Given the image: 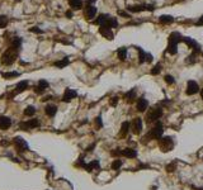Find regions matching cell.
Wrapping results in <instances>:
<instances>
[{"label":"cell","instance_id":"17","mask_svg":"<svg viewBox=\"0 0 203 190\" xmlns=\"http://www.w3.org/2000/svg\"><path fill=\"white\" fill-rule=\"evenodd\" d=\"M121 156H125L127 159H135L137 156V152L133 148H125V150H121Z\"/></svg>","mask_w":203,"mask_h":190},{"label":"cell","instance_id":"11","mask_svg":"<svg viewBox=\"0 0 203 190\" xmlns=\"http://www.w3.org/2000/svg\"><path fill=\"white\" fill-rule=\"evenodd\" d=\"M199 91V86H198V84L196 81H193V80H189L187 84V90H185V94L187 95H194Z\"/></svg>","mask_w":203,"mask_h":190},{"label":"cell","instance_id":"48","mask_svg":"<svg viewBox=\"0 0 203 190\" xmlns=\"http://www.w3.org/2000/svg\"><path fill=\"white\" fill-rule=\"evenodd\" d=\"M17 1H21V0H17Z\"/></svg>","mask_w":203,"mask_h":190},{"label":"cell","instance_id":"39","mask_svg":"<svg viewBox=\"0 0 203 190\" xmlns=\"http://www.w3.org/2000/svg\"><path fill=\"white\" fill-rule=\"evenodd\" d=\"M29 31H31V32H33V33H40V34H42V33H43V31L40 29V28H37V27H32Z\"/></svg>","mask_w":203,"mask_h":190},{"label":"cell","instance_id":"44","mask_svg":"<svg viewBox=\"0 0 203 190\" xmlns=\"http://www.w3.org/2000/svg\"><path fill=\"white\" fill-rule=\"evenodd\" d=\"M66 17H67V18H70V19H71V18H73V12H71V10L66 12Z\"/></svg>","mask_w":203,"mask_h":190},{"label":"cell","instance_id":"9","mask_svg":"<svg viewBox=\"0 0 203 190\" xmlns=\"http://www.w3.org/2000/svg\"><path fill=\"white\" fill-rule=\"evenodd\" d=\"M182 42H185V43L191 47L192 50H194V53H199L201 52V47H199V45L197 43V42L193 39V38H189V37H182Z\"/></svg>","mask_w":203,"mask_h":190},{"label":"cell","instance_id":"12","mask_svg":"<svg viewBox=\"0 0 203 190\" xmlns=\"http://www.w3.org/2000/svg\"><path fill=\"white\" fill-rule=\"evenodd\" d=\"M99 33H100L104 38L109 39V41H113V38H114V34H113V32H112V28H109V27L100 26L99 27Z\"/></svg>","mask_w":203,"mask_h":190},{"label":"cell","instance_id":"37","mask_svg":"<svg viewBox=\"0 0 203 190\" xmlns=\"http://www.w3.org/2000/svg\"><path fill=\"white\" fill-rule=\"evenodd\" d=\"M166 171L168 172H174L175 171V169H177V162H171V164H169V165H166Z\"/></svg>","mask_w":203,"mask_h":190},{"label":"cell","instance_id":"13","mask_svg":"<svg viewBox=\"0 0 203 190\" xmlns=\"http://www.w3.org/2000/svg\"><path fill=\"white\" fill-rule=\"evenodd\" d=\"M78 96V93L75 91V90L73 89H66L65 93H64V96H62V102L65 103H70L73 100V99H75Z\"/></svg>","mask_w":203,"mask_h":190},{"label":"cell","instance_id":"46","mask_svg":"<svg viewBox=\"0 0 203 190\" xmlns=\"http://www.w3.org/2000/svg\"><path fill=\"white\" fill-rule=\"evenodd\" d=\"M193 189L194 190H203V188H196V186H193Z\"/></svg>","mask_w":203,"mask_h":190},{"label":"cell","instance_id":"43","mask_svg":"<svg viewBox=\"0 0 203 190\" xmlns=\"http://www.w3.org/2000/svg\"><path fill=\"white\" fill-rule=\"evenodd\" d=\"M196 26H203V15L199 17V19H198V22L196 23Z\"/></svg>","mask_w":203,"mask_h":190},{"label":"cell","instance_id":"20","mask_svg":"<svg viewBox=\"0 0 203 190\" xmlns=\"http://www.w3.org/2000/svg\"><path fill=\"white\" fill-rule=\"evenodd\" d=\"M45 112H46L47 115L52 118L56 115V113H57V107L53 105V104H47L46 108H45Z\"/></svg>","mask_w":203,"mask_h":190},{"label":"cell","instance_id":"2","mask_svg":"<svg viewBox=\"0 0 203 190\" xmlns=\"http://www.w3.org/2000/svg\"><path fill=\"white\" fill-rule=\"evenodd\" d=\"M182 42V36L180 33L178 32H173L170 36H169V43H168V53L170 55H177L178 52V43Z\"/></svg>","mask_w":203,"mask_h":190},{"label":"cell","instance_id":"5","mask_svg":"<svg viewBox=\"0 0 203 190\" xmlns=\"http://www.w3.org/2000/svg\"><path fill=\"white\" fill-rule=\"evenodd\" d=\"M159 147L163 152H169L173 150L174 147V141L171 137H161L159 140Z\"/></svg>","mask_w":203,"mask_h":190},{"label":"cell","instance_id":"18","mask_svg":"<svg viewBox=\"0 0 203 190\" xmlns=\"http://www.w3.org/2000/svg\"><path fill=\"white\" fill-rule=\"evenodd\" d=\"M28 83L27 80H23V81H21V83H18L17 84V86H15V90H14V94H21V93H23L26 89H28Z\"/></svg>","mask_w":203,"mask_h":190},{"label":"cell","instance_id":"45","mask_svg":"<svg viewBox=\"0 0 203 190\" xmlns=\"http://www.w3.org/2000/svg\"><path fill=\"white\" fill-rule=\"evenodd\" d=\"M94 147H95V143H93V145H92L90 147H88V148H86V151H88V152H92Z\"/></svg>","mask_w":203,"mask_h":190},{"label":"cell","instance_id":"28","mask_svg":"<svg viewBox=\"0 0 203 190\" xmlns=\"http://www.w3.org/2000/svg\"><path fill=\"white\" fill-rule=\"evenodd\" d=\"M135 96H136V90H135V89H131L128 93L125 94V99H126V102H128V103H132V102H133Z\"/></svg>","mask_w":203,"mask_h":190},{"label":"cell","instance_id":"36","mask_svg":"<svg viewBox=\"0 0 203 190\" xmlns=\"http://www.w3.org/2000/svg\"><path fill=\"white\" fill-rule=\"evenodd\" d=\"M196 62H197V53L193 52V53L187 58V64H196Z\"/></svg>","mask_w":203,"mask_h":190},{"label":"cell","instance_id":"34","mask_svg":"<svg viewBox=\"0 0 203 190\" xmlns=\"http://www.w3.org/2000/svg\"><path fill=\"white\" fill-rule=\"evenodd\" d=\"M122 164H123V162H122V160L117 159V160L113 161V164H112V169H113V170H118V169H119L121 166H122Z\"/></svg>","mask_w":203,"mask_h":190},{"label":"cell","instance_id":"49","mask_svg":"<svg viewBox=\"0 0 203 190\" xmlns=\"http://www.w3.org/2000/svg\"><path fill=\"white\" fill-rule=\"evenodd\" d=\"M202 56H203V52H202Z\"/></svg>","mask_w":203,"mask_h":190},{"label":"cell","instance_id":"3","mask_svg":"<svg viewBox=\"0 0 203 190\" xmlns=\"http://www.w3.org/2000/svg\"><path fill=\"white\" fill-rule=\"evenodd\" d=\"M18 53H19V51L15 50V48H13V47L10 46V47H9V48L1 55V64L5 65V66H10L12 64H14V61L17 60Z\"/></svg>","mask_w":203,"mask_h":190},{"label":"cell","instance_id":"23","mask_svg":"<svg viewBox=\"0 0 203 190\" xmlns=\"http://www.w3.org/2000/svg\"><path fill=\"white\" fill-rule=\"evenodd\" d=\"M159 22L163 23V24H170L174 22V17L173 15H168V14H164V15L159 17Z\"/></svg>","mask_w":203,"mask_h":190},{"label":"cell","instance_id":"30","mask_svg":"<svg viewBox=\"0 0 203 190\" xmlns=\"http://www.w3.org/2000/svg\"><path fill=\"white\" fill-rule=\"evenodd\" d=\"M24 114L27 117H33L36 114V108L33 105H28L26 109H24Z\"/></svg>","mask_w":203,"mask_h":190},{"label":"cell","instance_id":"41","mask_svg":"<svg viewBox=\"0 0 203 190\" xmlns=\"http://www.w3.org/2000/svg\"><path fill=\"white\" fill-rule=\"evenodd\" d=\"M119 148H116L114 151H112L111 153H112V156H121V151H118Z\"/></svg>","mask_w":203,"mask_h":190},{"label":"cell","instance_id":"6","mask_svg":"<svg viewBox=\"0 0 203 190\" xmlns=\"http://www.w3.org/2000/svg\"><path fill=\"white\" fill-rule=\"evenodd\" d=\"M154 9H155V5H152V4H139V5H128L127 7V10L131 12V13H140V12H144V10L152 12Z\"/></svg>","mask_w":203,"mask_h":190},{"label":"cell","instance_id":"47","mask_svg":"<svg viewBox=\"0 0 203 190\" xmlns=\"http://www.w3.org/2000/svg\"><path fill=\"white\" fill-rule=\"evenodd\" d=\"M201 96H202V99H203V89H202V91H201Z\"/></svg>","mask_w":203,"mask_h":190},{"label":"cell","instance_id":"1","mask_svg":"<svg viewBox=\"0 0 203 190\" xmlns=\"http://www.w3.org/2000/svg\"><path fill=\"white\" fill-rule=\"evenodd\" d=\"M163 133H164V126L161 122H156L155 123V126L151 128L149 131V133L144 137V143H146L147 141H151V140H160L163 137Z\"/></svg>","mask_w":203,"mask_h":190},{"label":"cell","instance_id":"32","mask_svg":"<svg viewBox=\"0 0 203 190\" xmlns=\"http://www.w3.org/2000/svg\"><path fill=\"white\" fill-rule=\"evenodd\" d=\"M160 72H161V64H156L151 70V75H159Z\"/></svg>","mask_w":203,"mask_h":190},{"label":"cell","instance_id":"8","mask_svg":"<svg viewBox=\"0 0 203 190\" xmlns=\"http://www.w3.org/2000/svg\"><path fill=\"white\" fill-rule=\"evenodd\" d=\"M142 127H144V123H142V119H141V118H135L131 123L132 132H133L135 134H140V133L142 132Z\"/></svg>","mask_w":203,"mask_h":190},{"label":"cell","instance_id":"19","mask_svg":"<svg viewBox=\"0 0 203 190\" xmlns=\"http://www.w3.org/2000/svg\"><path fill=\"white\" fill-rule=\"evenodd\" d=\"M149 107V102L146 100L145 98H140L137 100V105H136V108H137L139 112H145L146 109H147Z\"/></svg>","mask_w":203,"mask_h":190},{"label":"cell","instance_id":"31","mask_svg":"<svg viewBox=\"0 0 203 190\" xmlns=\"http://www.w3.org/2000/svg\"><path fill=\"white\" fill-rule=\"evenodd\" d=\"M18 76H21V74H19V72H17V71H12V72H4V74H3V77H4V79L18 77Z\"/></svg>","mask_w":203,"mask_h":190},{"label":"cell","instance_id":"26","mask_svg":"<svg viewBox=\"0 0 203 190\" xmlns=\"http://www.w3.org/2000/svg\"><path fill=\"white\" fill-rule=\"evenodd\" d=\"M117 56H118V58H119L121 61H125L127 58V48L126 47H121V48H118Z\"/></svg>","mask_w":203,"mask_h":190},{"label":"cell","instance_id":"7","mask_svg":"<svg viewBox=\"0 0 203 190\" xmlns=\"http://www.w3.org/2000/svg\"><path fill=\"white\" fill-rule=\"evenodd\" d=\"M40 126V121L38 119H29L27 122H22L19 124V128L22 131H31V129H34Z\"/></svg>","mask_w":203,"mask_h":190},{"label":"cell","instance_id":"14","mask_svg":"<svg viewBox=\"0 0 203 190\" xmlns=\"http://www.w3.org/2000/svg\"><path fill=\"white\" fill-rule=\"evenodd\" d=\"M137 51H139V55H140V57H139V62L140 64H144V62H151L152 61V55H150V53H146V52H144V50L142 48H140V47H137Z\"/></svg>","mask_w":203,"mask_h":190},{"label":"cell","instance_id":"42","mask_svg":"<svg viewBox=\"0 0 203 190\" xmlns=\"http://www.w3.org/2000/svg\"><path fill=\"white\" fill-rule=\"evenodd\" d=\"M118 14H119V15H122V17H126V18H131V15H130L128 13H125V12H122V10L118 12Z\"/></svg>","mask_w":203,"mask_h":190},{"label":"cell","instance_id":"29","mask_svg":"<svg viewBox=\"0 0 203 190\" xmlns=\"http://www.w3.org/2000/svg\"><path fill=\"white\" fill-rule=\"evenodd\" d=\"M94 169H99V161L98 160H94V161H92L90 164H86V166H85V170L86 171H93Z\"/></svg>","mask_w":203,"mask_h":190},{"label":"cell","instance_id":"24","mask_svg":"<svg viewBox=\"0 0 203 190\" xmlns=\"http://www.w3.org/2000/svg\"><path fill=\"white\" fill-rule=\"evenodd\" d=\"M69 4L74 10H78V9L83 8V0H69Z\"/></svg>","mask_w":203,"mask_h":190},{"label":"cell","instance_id":"4","mask_svg":"<svg viewBox=\"0 0 203 190\" xmlns=\"http://www.w3.org/2000/svg\"><path fill=\"white\" fill-rule=\"evenodd\" d=\"M163 115V109L161 108H152L150 109L149 113L146 114V122L147 123H152V122H158V119H160Z\"/></svg>","mask_w":203,"mask_h":190},{"label":"cell","instance_id":"10","mask_svg":"<svg viewBox=\"0 0 203 190\" xmlns=\"http://www.w3.org/2000/svg\"><path fill=\"white\" fill-rule=\"evenodd\" d=\"M14 143H15V148L18 152H24L28 150L27 142L23 140L22 137H15V138H14Z\"/></svg>","mask_w":203,"mask_h":190},{"label":"cell","instance_id":"21","mask_svg":"<svg viewBox=\"0 0 203 190\" xmlns=\"http://www.w3.org/2000/svg\"><path fill=\"white\" fill-rule=\"evenodd\" d=\"M97 14V8L93 7V5H88L86 9H85V17L86 19H93L94 17H95Z\"/></svg>","mask_w":203,"mask_h":190},{"label":"cell","instance_id":"22","mask_svg":"<svg viewBox=\"0 0 203 190\" xmlns=\"http://www.w3.org/2000/svg\"><path fill=\"white\" fill-rule=\"evenodd\" d=\"M131 128V123L130 122H123L121 126V132H119V137H126L127 133H128Z\"/></svg>","mask_w":203,"mask_h":190},{"label":"cell","instance_id":"35","mask_svg":"<svg viewBox=\"0 0 203 190\" xmlns=\"http://www.w3.org/2000/svg\"><path fill=\"white\" fill-rule=\"evenodd\" d=\"M164 80H165V83H166V84H169V85H173V84H175V79H174L171 75H165Z\"/></svg>","mask_w":203,"mask_h":190},{"label":"cell","instance_id":"16","mask_svg":"<svg viewBox=\"0 0 203 190\" xmlns=\"http://www.w3.org/2000/svg\"><path fill=\"white\" fill-rule=\"evenodd\" d=\"M50 86V84H48V81H46V80H43V79H41L40 81H38V85L36 86V89H34V91L37 93V94H43L45 93V90Z\"/></svg>","mask_w":203,"mask_h":190},{"label":"cell","instance_id":"38","mask_svg":"<svg viewBox=\"0 0 203 190\" xmlns=\"http://www.w3.org/2000/svg\"><path fill=\"white\" fill-rule=\"evenodd\" d=\"M95 126H97V128H102V127H103L102 117H97V118H95Z\"/></svg>","mask_w":203,"mask_h":190},{"label":"cell","instance_id":"15","mask_svg":"<svg viewBox=\"0 0 203 190\" xmlns=\"http://www.w3.org/2000/svg\"><path fill=\"white\" fill-rule=\"evenodd\" d=\"M12 126V119L9 117H5V115H1L0 117V129L1 131H7Z\"/></svg>","mask_w":203,"mask_h":190},{"label":"cell","instance_id":"27","mask_svg":"<svg viewBox=\"0 0 203 190\" xmlns=\"http://www.w3.org/2000/svg\"><path fill=\"white\" fill-rule=\"evenodd\" d=\"M13 48H15L18 51H21V47H22V38L19 37H14L13 41H12V45H10Z\"/></svg>","mask_w":203,"mask_h":190},{"label":"cell","instance_id":"25","mask_svg":"<svg viewBox=\"0 0 203 190\" xmlns=\"http://www.w3.org/2000/svg\"><path fill=\"white\" fill-rule=\"evenodd\" d=\"M70 64V60L67 58V57H65V58L60 60V61H56V62L53 64V66H56L57 69H64L65 66H67Z\"/></svg>","mask_w":203,"mask_h":190},{"label":"cell","instance_id":"33","mask_svg":"<svg viewBox=\"0 0 203 190\" xmlns=\"http://www.w3.org/2000/svg\"><path fill=\"white\" fill-rule=\"evenodd\" d=\"M8 17L7 15H0V28H5L8 26Z\"/></svg>","mask_w":203,"mask_h":190},{"label":"cell","instance_id":"40","mask_svg":"<svg viewBox=\"0 0 203 190\" xmlns=\"http://www.w3.org/2000/svg\"><path fill=\"white\" fill-rule=\"evenodd\" d=\"M117 103H118V98H117V96H114V98L111 99V105H112V107H116Z\"/></svg>","mask_w":203,"mask_h":190}]
</instances>
